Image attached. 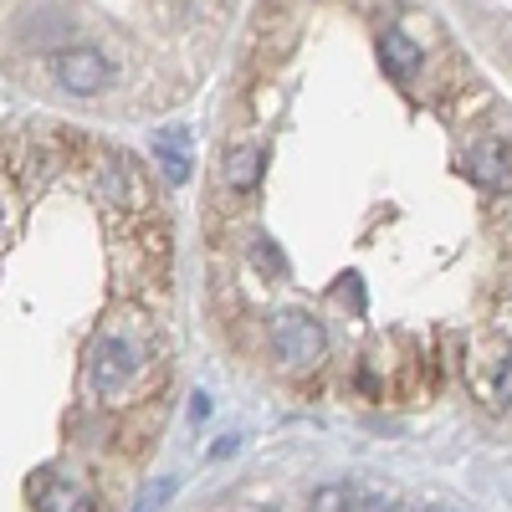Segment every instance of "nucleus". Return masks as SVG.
<instances>
[{"mask_svg":"<svg viewBox=\"0 0 512 512\" xmlns=\"http://www.w3.org/2000/svg\"><path fill=\"white\" fill-rule=\"evenodd\" d=\"M492 400H497L502 410H512V354H502L497 369H492Z\"/></svg>","mask_w":512,"mask_h":512,"instance_id":"obj_12","label":"nucleus"},{"mask_svg":"<svg viewBox=\"0 0 512 512\" xmlns=\"http://www.w3.org/2000/svg\"><path fill=\"white\" fill-rule=\"evenodd\" d=\"M379 62H384V72H395V77H415L425 57H420V47L405 31H384L379 36Z\"/></svg>","mask_w":512,"mask_h":512,"instance_id":"obj_10","label":"nucleus"},{"mask_svg":"<svg viewBox=\"0 0 512 512\" xmlns=\"http://www.w3.org/2000/svg\"><path fill=\"white\" fill-rule=\"evenodd\" d=\"M251 262L262 267L267 277H287V272H292V267H287V256H282L267 236H256V241H251Z\"/></svg>","mask_w":512,"mask_h":512,"instance_id":"obj_11","label":"nucleus"},{"mask_svg":"<svg viewBox=\"0 0 512 512\" xmlns=\"http://www.w3.org/2000/svg\"><path fill=\"white\" fill-rule=\"evenodd\" d=\"M144 369H149V344H139L128 328H103L88 354V390L98 400H118Z\"/></svg>","mask_w":512,"mask_h":512,"instance_id":"obj_1","label":"nucleus"},{"mask_svg":"<svg viewBox=\"0 0 512 512\" xmlns=\"http://www.w3.org/2000/svg\"><path fill=\"white\" fill-rule=\"evenodd\" d=\"M154 159H159L169 185H185L190 180V134L185 128H159L154 134Z\"/></svg>","mask_w":512,"mask_h":512,"instance_id":"obj_7","label":"nucleus"},{"mask_svg":"<svg viewBox=\"0 0 512 512\" xmlns=\"http://www.w3.org/2000/svg\"><path fill=\"white\" fill-rule=\"evenodd\" d=\"M205 415H210V400L195 395V400H190V420H205Z\"/></svg>","mask_w":512,"mask_h":512,"instance_id":"obj_13","label":"nucleus"},{"mask_svg":"<svg viewBox=\"0 0 512 512\" xmlns=\"http://www.w3.org/2000/svg\"><path fill=\"white\" fill-rule=\"evenodd\" d=\"M466 169H472V180L482 190H512V144L502 139H482L472 149V159H466Z\"/></svg>","mask_w":512,"mask_h":512,"instance_id":"obj_5","label":"nucleus"},{"mask_svg":"<svg viewBox=\"0 0 512 512\" xmlns=\"http://www.w3.org/2000/svg\"><path fill=\"white\" fill-rule=\"evenodd\" d=\"M98 195L113 200V205H134L139 200V180H134V169H128L123 154H108L98 164Z\"/></svg>","mask_w":512,"mask_h":512,"instance_id":"obj_8","label":"nucleus"},{"mask_svg":"<svg viewBox=\"0 0 512 512\" xmlns=\"http://www.w3.org/2000/svg\"><path fill=\"white\" fill-rule=\"evenodd\" d=\"M52 72H57L62 88H67V93H77V98H93V93H103V88H108V77H113L108 57H103V52H93V47L57 52V57H52Z\"/></svg>","mask_w":512,"mask_h":512,"instance_id":"obj_3","label":"nucleus"},{"mask_svg":"<svg viewBox=\"0 0 512 512\" xmlns=\"http://www.w3.org/2000/svg\"><path fill=\"white\" fill-rule=\"evenodd\" d=\"M272 344H277V359L292 374H308L328 354V333H323V323L313 313H277L272 318Z\"/></svg>","mask_w":512,"mask_h":512,"instance_id":"obj_2","label":"nucleus"},{"mask_svg":"<svg viewBox=\"0 0 512 512\" xmlns=\"http://www.w3.org/2000/svg\"><path fill=\"white\" fill-rule=\"evenodd\" d=\"M313 512H390V497L354 487V482H333L313 492Z\"/></svg>","mask_w":512,"mask_h":512,"instance_id":"obj_6","label":"nucleus"},{"mask_svg":"<svg viewBox=\"0 0 512 512\" xmlns=\"http://www.w3.org/2000/svg\"><path fill=\"white\" fill-rule=\"evenodd\" d=\"M6 236H11V216H6V205H0V246H6Z\"/></svg>","mask_w":512,"mask_h":512,"instance_id":"obj_15","label":"nucleus"},{"mask_svg":"<svg viewBox=\"0 0 512 512\" xmlns=\"http://www.w3.org/2000/svg\"><path fill=\"white\" fill-rule=\"evenodd\" d=\"M262 169H267V149H262V144H236V149L226 154V164H221V175H226V185H236V190H256Z\"/></svg>","mask_w":512,"mask_h":512,"instance_id":"obj_9","label":"nucleus"},{"mask_svg":"<svg viewBox=\"0 0 512 512\" xmlns=\"http://www.w3.org/2000/svg\"><path fill=\"white\" fill-rule=\"evenodd\" d=\"M31 502H36V512H93L88 487L72 482V477H57V472L31 477Z\"/></svg>","mask_w":512,"mask_h":512,"instance_id":"obj_4","label":"nucleus"},{"mask_svg":"<svg viewBox=\"0 0 512 512\" xmlns=\"http://www.w3.org/2000/svg\"><path fill=\"white\" fill-rule=\"evenodd\" d=\"M236 446H241V441H236V436H221V441H216V451H210V456H231V451H236Z\"/></svg>","mask_w":512,"mask_h":512,"instance_id":"obj_14","label":"nucleus"}]
</instances>
